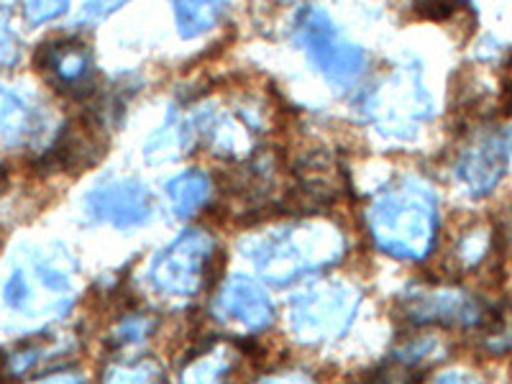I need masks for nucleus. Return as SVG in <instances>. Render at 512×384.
Returning a JSON list of instances; mask_svg holds the SVG:
<instances>
[{
	"label": "nucleus",
	"instance_id": "nucleus-1",
	"mask_svg": "<svg viewBox=\"0 0 512 384\" xmlns=\"http://www.w3.org/2000/svg\"><path fill=\"white\" fill-rule=\"evenodd\" d=\"M374 244L395 259H425L436 244V195L418 177H405L379 195L367 210Z\"/></svg>",
	"mask_w": 512,
	"mask_h": 384
},
{
	"label": "nucleus",
	"instance_id": "nucleus-2",
	"mask_svg": "<svg viewBox=\"0 0 512 384\" xmlns=\"http://www.w3.org/2000/svg\"><path fill=\"white\" fill-rule=\"evenodd\" d=\"M241 249L259 277L272 285H290L303 274L336 264L346 241L331 223H292L251 236Z\"/></svg>",
	"mask_w": 512,
	"mask_h": 384
},
{
	"label": "nucleus",
	"instance_id": "nucleus-3",
	"mask_svg": "<svg viewBox=\"0 0 512 384\" xmlns=\"http://www.w3.org/2000/svg\"><path fill=\"white\" fill-rule=\"evenodd\" d=\"M361 111L379 128V134L413 139L420 123L431 118V95L425 93L418 70L400 67L364 93Z\"/></svg>",
	"mask_w": 512,
	"mask_h": 384
},
{
	"label": "nucleus",
	"instance_id": "nucleus-4",
	"mask_svg": "<svg viewBox=\"0 0 512 384\" xmlns=\"http://www.w3.org/2000/svg\"><path fill=\"white\" fill-rule=\"evenodd\" d=\"M361 303V292L349 282H320L290 300V331L300 344H326L344 336Z\"/></svg>",
	"mask_w": 512,
	"mask_h": 384
},
{
	"label": "nucleus",
	"instance_id": "nucleus-5",
	"mask_svg": "<svg viewBox=\"0 0 512 384\" xmlns=\"http://www.w3.org/2000/svg\"><path fill=\"white\" fill-rule=\"evenodd\" d=\"M295 41L333 88H349L359 80L367 54L341 34L323 8H303L295 21Z\"/></svg>",
	"mask_w": 512,
	"mask_h": 384
},
{
	"label": "nucleus",
	"instance_id": "nucleus-6",
	"mask_svg": "<svg viewBox=\"0 0 512 384\" xmlns=\"http://www.w3.org/2000/svg\"><path fill=\"white\" fill-rule=\"evenodd\" d=\"M216 259V239L205 231H185L159 251L149 267V282L164 297L187 300L205 287Z\"/></svg>",
	"mask_w": 512,
	"mask_h": 384
},
{
	"label": "nucleus",
	"instance_id": "nucleus-7",
	"mask_svg": "<svg viewBox=\"0 0 512 384\" xmlns=\"http://www.w3.org/2000/svg\"><path fill=\"white\" fill-rule=\"evenodd\" d=\"M402 315L423 326H477L484 308L477 297L456 287L413 285L400 295Z\"/></svg>",
	"mask_w": 512,
	"mask_h": 384
},
{
	"label": "nucleus",
	"instance_id": "nucleus-8",
	"mask_svg": "<svg viewBox=\"0 0 512 384\" xmlns=\"http://www.w3.org/2000/svg\"><path fill=\"white\" fill-rule=\"evenodd\" d=\"M85 210L95 223L136 228L152 221L154 200L139 180H105L85 198Z\"/></svg>",
	"mask_w": 512,
	"mask_h": 384
},
{
	"label": "nucleus",
	"instance_id": "nucleus-9",
	"mask_svg": "<svg viewBox=\"0 0 512 384\" xmlns=\"http://www.w3.org/2000/svg\"><path fill=\"white\" fill-rule=\"evenodd\" d=\"M510 139L500 128H487L469 139L456 162V175L472 195H487L497 187L507 169Z\"/></svg>",
	"mask_w": 512,
	"mask_h": 384
},
{
	"label": "nucleus",
	"instance_id": "nucleus-10",
	"mask_svg": "<svg viewBox=\"0 0 512 384\" xmlns=\"http://www.w3.org/2000/svg\"><path fill=\"white\" fill-rule=\"evenodd\" d=\"M216 318L241 331H264L272 323L274 308L259 282L246 274H231L216 295Z\"/></svg>",
	"mask_w": 512,
	"mask_h": 384
},
{
	"label": "nucleus",
	"instance_id": "nucleus-11",
	"mask_svg": "<svg viewBox=\"0 0 512 384\" xmlns=\"http://www.w3.org/2000/svg\"><path fill=\"white\" fill-rule=\"evenodd\" d=\"M192 134L195 141L203 139L213 154H221V157H249L251 149H254V139L246 131V126H241L236 118L228 116L226 111H216V108H200L195 116L190 118Z\"/></svg>",
	"mask_w": 512,
	"mask_h": 384
},
{
	"label": "nucleus",
	"instance_id": "nucleus-12",
	"mask_svg": "<svg viewBox=\"0 0 512 384\" xmlns=\"http://www.w3.org/2000/svg\"><path fill=\"white\" fill-rule=\"evenodd\" d=\"M39 67L57 88H77L82 82H88L93 72V54L77 39L52 41L39 52Z\"/></svg>",
	"mask_w": 512,
	"mask_h": 384
},
{
	"label": "nucleus",
	"instance_id": "nucleus-13",
	"mask_svg": "<svg viewBox=\"0 0 512 384\" xmlns=\"http://www.w3.org/2000/svg\"><path fill=\"white\" fill-rule=\"evenodd\" d=\"M44 131V116L21 93L0 88V141L8 146L34 144Z\"/></svg>",
	"mask_w": 512,
	"mask_h": 384
},
{
	"label": "nucleus",
	"instance_id": "nucleus-14",
	"mask_svg": "<svg viewBox=\"0 0 512 384\" xmlns=\"http://www.w3.org/2000/svg\"><path fill=\"white\" fill-rule=\"evenodd\" d=\"M103 149L105 146L100 141L95 123L77 121L70 128H64V134L59 136L57 146H54L52 157L57 159L59 167L82 169L98 162Z\"/></svg>",
	"mask_w": 512,
	"mask_h": 384
},
{
	"label": "nucleus",
	"instance_id": "nucleus-15",
	"mask_svg": "<svg viewBox=\"0 0 512 384\" xmlns=\"http://www.w3.org/2000/svg\"><path fill=\"white\" fill-rule=\"evenodd\" d=\"M195 144V134H192L190 118L172 116L162 123V126L149 136L146 141V162L149 164H164V162H175V159L185 157L190 152V146Z\"/></svg>",
	"mask_w": 512,
	"mask_h": 384
},
{
	"label": "nucleus",
	"instance_id": "nucleus-16",
	"mask_svg": "<svg viewBox=\"0 0 512 384\" xmlns=\"http://www.w3.org/2000/svg\"><path fill=\"white\" fill-rule=\"evenodd\" d=\"M167 198L177 218L192 216L203 208L210 198V177L200 169H187L182 175L172 177L167 185Z\"/></svg>",
	"mask_w": 512,
	"mask_h": 384
},
{
	"label": "nucleus",
	"instance_id": "nucleus-17",
	"mask_svg": "<svg viewBox=\"0 0 512 384\" xmlns=\"http://www.w3.org/2000/svg\"><path fill=\"white\" fill-rule=\"evenodd\" d=\"M233 367V351L228 346H210L200 351L195 359L187 361L182 369V384H228V374Z\"/></svg>",
	"mask_w": 512,
	"mask_h": 384
},
{
	"label": "nucleus",
	"instance_id": "nucleus-18",
	"mask_svg": "<svg viewBox=\"0 0 512 384\" xmlns=\"http://www.w3.org/2000/svg\"><path fill=\"white\" fill-rule=\"evenodd\" d=\"M182 39L208 34L221 18V0H169Z\"/></svg>",
	"mask_w": 512,
	"mask_h": 384
},
{
	"label": "nucleus",
	"instance_id": "nucleus-19",
	"mask_svg": "<svg viewBox=\"0 0 512 384\" xmlns=\"http://www.w3.org/2000/svg\"><path fill=\"white\" fill-rule=\"evenodd\" d=\"M103 384H164V374L157 361H123L108 367Z\"/></svg>",
	"mask_w": 512,
	"mask_h": 384
},
{
	"label": "nucleus",
	"instance_id": "nucleus-20",
	"mask_svg": "<svg viewBox=\"0 0 512 384\" xmlns=\"http://www.w3.org/2000/svg\"><path fill=\"white\" fill-rule=\"evenodd\" d=\"M21 6H24L26 21L39 26L64 16L67 8H70V0H21Z\"/></svg>",
	"mask_w": 512,
	"mask_h": 384
},
{
	"label": "nucleus",
	"instance_id": "nucleus-21",
	"mask_svg": "<svg viewBox=\"0 0 512 384\" xmlns=\"http://www.w3.org/2000/svg\"><path fill=\"white\" fill-rule=\"evenodd\" d=\"M18 54H21V47H18L16 31H13L11 13L0 6V70L13 67L18 62Z\"/></svg>",
	"mask_w": 512,
	"mask_h": 384
},
{
	"label": "nucleus",
	"instance_id": "nucleus-22",
	"mask_svg": "<svg viewBox=\"0 0 512 384\" xmlns=\"http://www.w3.org/2000/svg\"><path fill=\"white\" fill-rule=\"evenodd\" d=\"M128 0H88L85 6H82L80 16H77V21L80 24H100V21H105L108 16H113V13L118 11V8L126 6Z\"/></svg>",
	"mask_w": 512,
	"mask_h": 384
},
{
	"label": "nucleus",
	"instance_id": "nucleus-23",
	"mask_svg": "<svg viewBox=\"0 0 512 384\" xmlns=\"http://www.w3.org/2000/svg\"><path fill=\"white\" fill-rule=\"evenodd\" d=\"M149 331H152V323L141 318V315H136V318L123 320L121 328H118V341H123V344H139V341H144Z\"/></svg>",
	"mask_w": 512,
	"mask_h": 384
},
{
	"label": "nucleus",
	"instance_id": "nucleus-24",
	"mask_svg": "<svg viewBox=\"0 0 512 384\" xmlns=\"http://www.w3.org/2000/svg\"><path fill=\"white\" fill-rule=\"evenodd\" d=\"M415 11L423 18L441 21L456 11V0H415Z\"/></svg>",
	"mask_w": 512,
	"mask_h": 384
},
{
	"label": "nucleus",
	"instance_id": "nucleus-25",
	"mask_svg": "<svg viewBox=\"0 0 512 384\" xmlns=\"http://www.w3.org/2000/svg\"><path fill=\"white\" fill-rule=\"evenodd\" d=\"M259 384H315V382L303 372H282V374H274V377H264Z\"/></svg>",
	"mask_w": 512,
	"mask_h": 384
},
{
	"label": "nucleus",
	"instance_id": "nucleus-26",
	"mask_svg": "<svg viewBox=\"0 0 512 384\" xmlns=\"http://www.w3.org/2000/svg\"><path fill=\"white\" fill-rule=\"evenodd\" d=\"M34 384H85V382H82L80 374L75 372H59V374H52V377L39 379V382Z\"/></svg>",
	"mask_w": 512,
	"mask_h": 384
},
{
	"label": "nucleus",
	"instance_id": "nucleus-27",
	"mask_svg": "<svg viewBox=\"0 0 512 384\" xmlns=\"http://www.w3.org/2000/svg\"><path fill=\"white\" fill-rule=\"evenodd\" d=\"M433 384H479V382L472 377H466V374L451 372V374H443V377H438Z\"/></svg>",
	"mask_w": 512,
	"mask_h": 384
}]
</instances>
